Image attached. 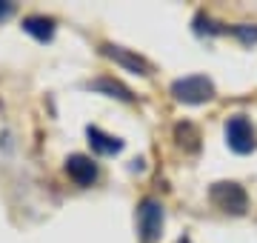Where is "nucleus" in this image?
<instances>
[{"label": "nucleus", "mask_w": 257, "mask_h": 243, "mask_svg": "<svg viewBox=\"0 0 257 243\" xmlns=\"http://www.w3.org/2000/svg\"><path fill=\"white\" fill-rule=\"evenodd\" d=\"M172 94L175 100L189 103V106H200V103L214 97V83L206 75H189V77H177L172 83Z\"/></svg>", "instance_id": "1"}, {"label": "nucleus", "mask_w": 257, "mask_h": 243, "mask_svg": "<svg viewBox=\"0 0 257 243\" xmlns=\"http://www.w3.org/2000/svg\"><path fill=\"white\" fill-rule=\"evenodd\" d=\"M138 229L143 243H155L163 234V206L157 197H143L138 206Z\"/></svg>", "instance_id": "2"}, {"label": "nucleus", "mask_w": 257, "mask_h": 243, "mask_svg": "<svg viewBox=\"0 0 257 243\" xmlns=\"http://www.w3.org/2000/svg\"><path fill=\"white\" fill-rule=\"evenodd\" d=\"M209 197L211 203L217 206V209H223V212H229V215H243L248 209V197L246 192H243V186H237V183H214V186L209 189Z\"/></svg>", "instance_id": "3"}, {"label": "nucleus", "mask_w": 257, "mask_h": 243, "mask_svg": "<svg viewBox=\"0 0 257 243\" xmlns=\"http://www.w3.org/2000/svg\"><path fill=\"white\" fill-rule=\"evenodd\" d=\"M226 143H229V149L237 152V155L254 152L257 135H254V126L248 123L246 114H234V117H229V123H226Z\"/></svg>", "instance_id": "4"}, {"label": "nucleus", "mask_w": 257, "mask_h": 243, "mask_svg": "<svg viewBox=\"0 0 257 243\" xmlns=\"http://www.w3.org/2000/svg\"><path fill=\"white\" fill-rule=\"evenodd\" d=\"M66 172L77 186H92L97 180V163L89 155H69L66 158Z\"/></svg>", "instance_id": "5"}, {"label": "nucleus", "mask_w": 257, "mask_h": 243, "mask_svg": "<svg viewBox=\"0 0 257 243\" xmlns=\"http://www.w3.org/2000/svg\"><path fill=\"white\" fill-rule=\"evenodd\" d=\"M103 55L106 57H111L114 63H120L123 69H128V72H135V75H152V63L149 60H143L140 55H132L128 49H123V46H111V43H106L103 46Z\"/></svg>", "instance_id": "6"}, {"label": "nucleus", "mask_w": 257, "mask_h": 243, "mask_svg": "<svg viewBox=\"0 0 257 243\" xmlns=\"http://www.w3.org/2000/svg\"><path fill=\"white\" fill-rule=\"evenodd\" d=\"M86 138H89V146H92L94 155H103V158H111V155H120L123 152V141L109 135V132L97 129V126H89L86 129Z\"/></svg>", "instance_id": "7"}, {"label": "nucleus", "mask_w": 257, "mask_h": 243, "mask_svg": "<svg viewBox=\"0 0 257 243\" xmlns=\"http://www.w3.org/2000/svg\"><path fill=\"white\" fill-rule=\"evenodd\" d=\"M23 32L26 35H32L35 40H40V43H49V40L55 38V20L52 18H43V15H29V18H23Z\"/></svg>", "instance_id": "8"}, {"label": "nucleus", "mask_w": 257, "mask_h": 243, "mask_svg": "<svg viewBox=\"0 0 257 243\" xmlns=\"http://www.w3.org/2000/svg\"><path fill=\"white\" fill-rule=\"evenodd\" d=\"M89 89H94V92H103L106 97H117V100H126V103L135 100V94L128 92L126 86L120 83V80H111V77H97V80H92V83H89Z\"/></svg>", "instance_id": "9"}, {"label": "nucleus", "mask_w": 257, "mask_h": 243, "mask_svg": "<svg viewBox=\"0 0 257 243\" xmlns=\"http://www.w3.org/2000/svg\"><path fill=\"white\" fill-rule=\"evenodd\" d=\"M231 32H234L243 43H257V26H246V23H243V26H234Z\"/></svg>", "instance_id": "10"}, {"label": "nucleus", "mask_w": 257, "mask_h": 243, "mask_svg": "<svg viewBox=\"0 0 257 243\" xmlns=\"http://www.w3.org/2000/svg\"><path fill=\"white\" fill-rule=\"evenodd\" d=\"M15 12V3H9V0H0V20H6Z\"/></svg>", "instance_id": "11"}, {"label": "nucleus", "mask_w": 257, "mask_h": 243, "mask_svg": "<svg viewBox=\"0 0 257 243\" xmlns=\"http://www.w3.org/2000/svg\"><path fill=\"white\" fill-rule=\"evenodd\" d=\"M177 243H192V240H189V237H180V240H177Z\"/></svg>", "instance_id": "12"}]
</instances>
